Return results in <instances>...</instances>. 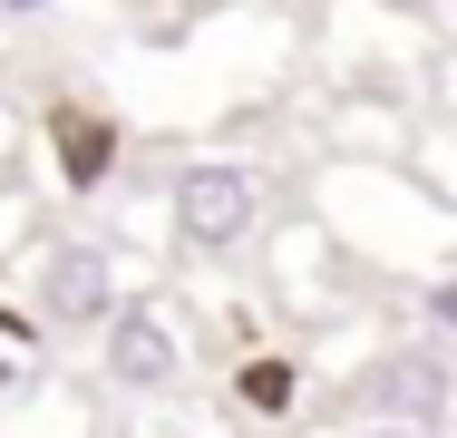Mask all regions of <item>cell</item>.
Returning <instances> with one entry per match:
<instances>
[{"label":"cell","mask_w":457,"mask_h":438,"mask_svg":"<svg viewBox=\"0 0 457 438\" xmlns=\"http://www.w3.org/2000/svg\"><path fill=\"white\" fill-rule=\"evenodd\" d=\"M166 215H176V234L195 254H244L263 234V175L234 166V156H195L166 195Z\"/></svg>","instance_id":"cell-1"},{"label":"cell","mask_w":457,"mask_h":438,"mask_svg":"<svg viewBox=\"0 0 457 438\" xmlns=\"http://www.w3.org/2000/svg\"><path fill=\"white\" fill-rule=\"evenodd\" d=\"M97 370H107V390L166 400L185 380V322L156 302V292H117V312L97 322Z\"/></svg>","instance_id":"cell-2"},{"label":"cell","mask_w":457,"mask_h":438,"mask_svg":"<svg viewBox=\"0 0 457 438\" xmlns=\"http://www.w3.org/2000/svg\"><path fill=\"white\" fill-rule=\"evenodd\" d=\"M29 302H39V322H49V332H97V322L117 312V263H107V244H88V234L39 244Z\"/></svg>","instance_id":"cell-3"},{"label":"cell","mask_w":457,"mask_h":438,"mask_svg":"<svg viewBox=\"0 0 457 438\" xmlns=\"http://www.w3.org/2000/svg\"><path fill=\"white\" fill-rule=\"evenodd\" d=\"M361 409H370V419L438 429V419H448V350L409 341V350H389V360H370V370H361Z\"/></svg>","instance_id":"cell-4"},{"label":"cell","mask_w":457,"mask_h":438,"mask_svg":"<svg viewBox=\"0 0 457 438\" xmlns=\"http://www.w3.org/2000/svg\"><path fill=\"white\" fill-rule=\"evenodd\" d=\"M39 147H49V175H59L69 195H107V175H117V156H127L117 117H97V107H79V97H49Z\"/></svg>","instance_id":"cell-5"},{"label":"cell","mask_w":457,"mask_h":438,"mask_svg":"<svg viewBox=\"0 0 457 438\" xmlns=\"http://www.w3.org/2000/svg\"><path fill=\"white\" fill-rule=\"evenodd\" d=\"M234 409H244V419H292V409H302V360H292V350H253V360L234 370Z\"/></svg>","instance_id":"cell-6"},{"label":"cell","mask_w":457,"mask_h":438,"mask_svg":"<svg viewBox=\"0 0 457 438\" xmlns=\"http://www.w3.org/2000/svg\"><path fill=\"white\" fill-rule=\"evenodd\" d=\"M351 438H438V429H409V419H361Z\"/></svg>","instance_id":"cell-7"},{"label":"cell","mask_w":457,"mask_h":438,"mask_svg":"<svg viewBox=\"0 0 457 438\" xmlns=\"http://www.w3.org/2000/svg\"><path fill=\"white\" fill-rule=\"evenodd\" d=\"M39 10H59V0H0V20H39Z\"/></svg>","instance_id":"cell-8"},{"label":"cell","mask_w":457,"mask_h":438,"mask_svg":"<svg viewBox=\"0 0 457 438\" xmlns=\"http://www.w3.org/2000/svg\"><path fill=\"white\" fill-rule=\"evenodd\" d=\"M0 156H10V107H0Z\"/></svg>","instance_id":"cell-9"}]
</instances>
